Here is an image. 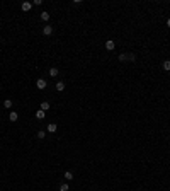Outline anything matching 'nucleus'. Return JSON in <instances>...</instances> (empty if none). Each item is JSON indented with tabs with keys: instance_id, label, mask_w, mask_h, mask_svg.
<instances>
[{
	"instance_id": "423d86ee",
	"label": "nucleus",
	"mask_w": 170,
	"mask_h": 191,
	"mask_svg": "<svg viewBox=\"0 0 170 191\" xmlns=\"http://www.w3.org/2000/svg\"><path fill=\"white\" fill-rule=\"evenodd\" d=\"M56 130H58V126H56L55 123H49V125H48V131H49V133H55Z\"/></svg>"
},
{
	"instance_id": "f03ea898",
	"label": "nucleus",
	"mask_w": 170,
	"mask_h": 191,
	"mask_svg": "<svg viewBox=\"0 0 170 191\" xmlns=\"http://www.w3.org/2000/svg\"><path fill=\"white\" fill-rule=\"evenodd\" d=\"M43 34L44 36H51L53 34V26H44L43 27Z\"/></svg>"
},
{
	"instance_id": "a211bd4d",
	"label": "nucleus",
	"mask_w": 170,
	"mask_h": 191,
	"mask_svg": "<svg viewBox=\"0 0 170 191\" xmlns=\"http://www.w3.org/2000/svg\"><path fill=\"white\" fill-rule=\"evenodd\" d=\"M167 26H168V27H170V19H168V21H167Z\"/></svg>"
},
{
	"instance_id": "4468645a",
	"label": "nucleus",
	"mask_w": 170,
	"mask_h": 191,
	"mask_svg": "<svg viewBox=\"0 0 170 191\" xmlns=\"http://www.w3.org/2000/svg\"><path fill=\"white\" fill-rule=\"evenodd\" d=\"M70 189V186L66 184V183H63V184H60V191H68Z\"/></svg>"
},
{
	"instance_id": "7ed1b4c3",
	"label": "nucleus",
	"mask_w": 170,
	"mask_h": 191,
	"mask_svg": "<svg viewBox=\"0 0 170 191\" xmlns=\"http://www.w3.org/2000/svg\"><path fill=\"white\" fill-rule=\"evenodd\" d=\"M20 9H22L24 12H29V10L32 9V3H31V2H24L22 5H20Z\"/></svg>"
},
{
	"instance_id": "0eeeda50",
	"label": "nucleus",
	"mask_w": 170,
	"mask_h": 191,
	"mask_svg": "<svg viewBox=\"0 0 170 191\" xmlns=\"http://www.w3.org/2000/svg\"><path fill=\"white\" fill-rule=\"evenodd\" d=\"M56 91H58V92L65 91V82H56Z\"/></svg>"
},
{
	"instance_id": "9b49d317",
	"label": "nucleus",
	"mask_w": 170,
	"mask_h": 191,
	"mask_svg": "<svg viewBox=\"0 0 170 191\" xmlns=\"http://www.w3.org/2000/svg\"><path fill=\"white\" fill-rule=\"evenodd\" d=\"M119 60H121V62H126V60H129V53H128V55H126V53H121V55H119Z\"/></svg>"
},
{
	"instance_id": "f3484780",
	"label": "nucleus",
	"mask_w": 170,
	"mask_h": 191,
	"mask_svg": "<svg viewBox=\"0 0 170 191\" xmlns=\"http://www.w3.org/2000/svg\"><path fill=\"white\" fill-rule=\"evenodd\" d=\"M44 136H46V135H44V131H43V130H41V131H38V138H41V140H43Z\"/></svg>"
},
{
	"instance_id": "ddd939ff",
	"label": "nucleus",
	"mask_w": 170,
	"mask_h": 191,
	"mask_svg": "<svg viewBox=\"0 0 170 191\" xmlns=\"http://www.w3.org/2000/svg\"><path fill=\"white\" fill-rule=\"evenodd\" d=\"M65 179H66V181H71V179H73V174H71L70 171H66L65 172Z\"/></svg>"
},
{
	"instance_id": "dca6fc26",
	"label": "nucleus",
	"mask_w": 170,
	"mask_h": 191,
	"mask_svg": "<svg viewBox=\"0 0 170 191\" xmlns=\"http://www.w3.org/2000/svg\"><path fill=\"white\" fill-rule=\"evenodd\" d=\"M3 106H5V107H12V101H10V99H5V101H3Z\"/></svg>"
},
{
	"instance_id": "1a4fd4ad",
	"label": "nucleus",
	"mask_w": 170,
	"mask_h": 191,
	"mask_svg": "<svg viewBox=\"0 0 170 191\" xmlns=\"http://www.w3.org/2000/svg\"><path fill=\"white\" fill-rule=\"evenodd\" d=\"M162 68H163V70H170V60H165V62L163 63H162Z\"/></svg>"
},
{
	"instance_id": "9d476101",
	"label": "nucleus",
	"mask_w": 170,
	"mask_h": 191,
	"mask_svg": "<svg viewBox=\"0 0 170 191\" xmlns=\"http://www.w3.org/2000/svg\"><path fill=\"white\" fill-rule=\"evenodd\" d=\"M41 109L43 111H48L49 109V102H48V101H43V102H41Z\"/></svg>"
},
{
	"instance_id": "f257e3e1",
	"label": "nucleus",
	"mask_w": 170,
	"mask_h": 191,
	"mask_svg": "<svg viewBox=\"0 0 170 191\" xmlns=\"http://www.w3.org/2000/svg\"><path fill=\"white\" fill-rule=\"evenodd\" d=\"M36 85H38V89H46L48 82H46L44 79H38V80H36Z\"/></svg>"
},
{
	"instance_id": "39448f33",
	"label": "nucleus",
	"mask_w": 170,
	"mask_h": 191,
	"mask_svg": "<svg viewBox=\"0 0 170 191\" xmlns=\"http://www.w3.org/2000/svg\"><path fill=\"white\" fill-rule=\"evenodd\" d=\"M44 116H46V111L38 109V113H36V118H38V120H44Z\"/></svg>"
},
{
	"instance_id": "20e7f679",
	"label": "nucleus",
	"mask_w": 170,
	"mask_h": 191,
	"mask_svg": "<svg viewBox=\"0 0 170 191\" xmlns=\"http://www.w3.org/2000/svg\"><path fill=\"white\" fill-rule=\"evenodd\" d=\"M114 48H116V43L112 41V39H109V41H106V50H109V51H112Z\"/></svg>"
},
{
	"instance_id": "2eb2a0df",
	"label": "nucleus",
	"mask_w": 170,
	"mask_h": 191,
	"mask_svg": "<svg viewBox=\"0 0 170 191\" xmlns=\"http://www.w3.org/2000/svg\"><path fill=\"white\" fill-rule=\"evenodd\" d=\"M49 75H51V77H56L58 75V68H49Z\"/></svg>"
},
{
	"instance_id": "f8f14e48",
	"label": "nucleus",
	"mask_w": 170,
	"mask_h": 191,
	"mask_svg": "<svg viewBox=\"0 0 170 191\" xmlns=\"http://www.w3.org/2000/svg\"><path fill=\"white\" fill-rule=\"evenodd\" d=\"M39 17H41V21H48L49 19V14L44 10V12H41V16H39Z\"/></svg>"
},
{
	"instance_id": "6e6552de",
	"label": "nucleus",
	"mask_w": 170,
	"mask_h": 191,
	"mask_svg": "<svg viewBox=\"0 0 170 191\" xmlns=\"http://www.w3.org/2000/svg\"><path fill=\"white\" fill-rule=\"evenodd\" d=\"M17 118H19V114H17L16 111H12V113L9 114V120H10V121H17Z\"/></svg>"
}]
</instances>
